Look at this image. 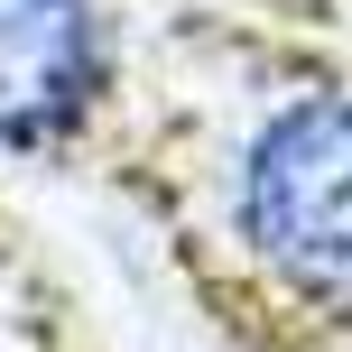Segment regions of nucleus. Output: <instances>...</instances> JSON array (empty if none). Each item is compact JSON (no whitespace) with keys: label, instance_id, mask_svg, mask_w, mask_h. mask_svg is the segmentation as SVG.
I'll list each match as a JSON object with an SVG mask.
<instances>
[{"label":"nucleus","instance_id":"f257e3e1","mask_svg":"<svg viewBox=\"0 0 352 352\" xmlns=\"http://www.w3.org/2000/svg\"><path fill=\"white\" fill-rule=\"evenodd\" d=\"M241 232L297 287L352 297V102H297L250 140Z\"/></svg>","mask_w":352,"mask_h":352},{"label":"nucleus","instance_id":"f03ea898","mask_svg":"<svg viewBox=\"0 0 352 352\" xmlns=\"http://www.w3.org/2000/svg\"><path fill=\"white\" fill-rule=\"evenodd\" d=\"M102 93L93 0H0V148L65 140Z\"/></svg>","mask_w":352,"mask_h":352}]
</instances>
